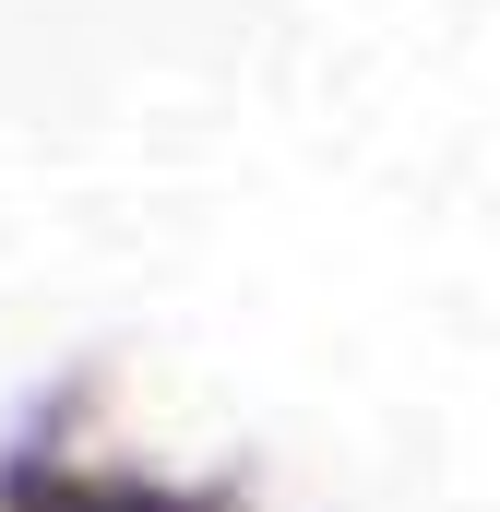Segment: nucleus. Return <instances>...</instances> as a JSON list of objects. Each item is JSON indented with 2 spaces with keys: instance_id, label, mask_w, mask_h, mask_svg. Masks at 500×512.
Instances as JSON below:
<instances>
[{
  "instance_id": "nucleus-1",
  "label": "nucleus",
  "mask_w": 500,
  "mask_h": 512,
  "mask_svg": "<svg viewBox=\"0 0 500 512\" xmlns=\"http://www.w3.org/2000/svg\"><path fill=\"white\" fill-rule=\"evenodd\" d=\"M0 512H227V489H179V477H131V465H84L24 441L0 465Z\"/></svg>"
}]
</instances>
